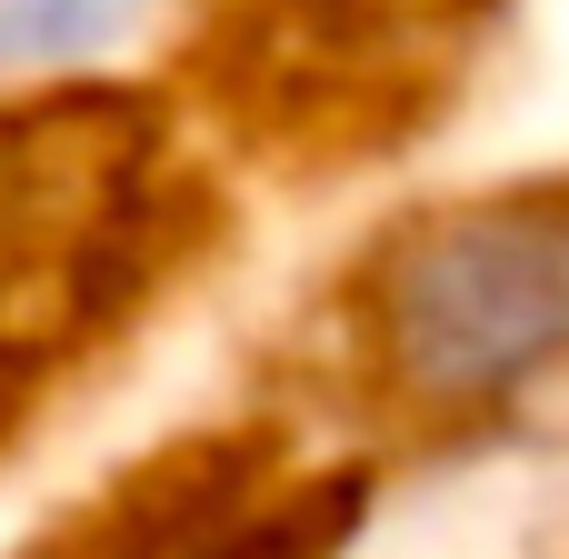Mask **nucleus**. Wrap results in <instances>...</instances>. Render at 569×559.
I'll list each match as a JSON object with an SVG mask.
<instances>
[{
    "mask_svg": "<svg viewBox=\"0 0 569 559\" xmlns=\"http://www.w3.org/2000/svg\"><path fill=\"white\" fill-rule=\"evenodd\" d=\"M360 340L410 410H520L569 370V190L420 210L360 280Z\"/></svg>",
    "mask_w": 569,
    "mask_h": 559,
    "instance_id": "f257e3e1",
    "label": "nucleus"
},
{
    "mask_svg": "<svg viewBox=\"0 0 569 559\" xmlns=\"http://www.w3.org/2000/svg\"><path fill=\"white\" fill-rule=\"evenodd\" d=\"M160 0H0V80H60L120 60Z\"/></svg>",
    "mask_w": 569,
    "mask_h": 559,
    "instance_id": "f03ea898",
    "label": "nucleus"
}]
</instances>
